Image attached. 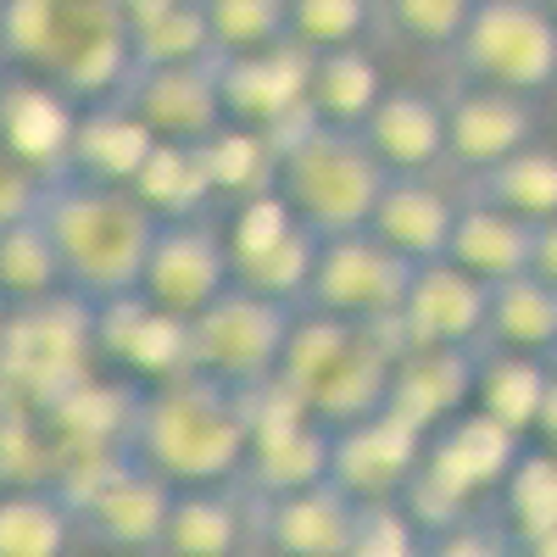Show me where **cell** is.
Segmentation results:
<instances>
[{
    "label": "cell",
    "mask_w": 557,
    "mask_h": 557,
    "mask_svg": "<svg viewBox=\"0 0 557 557\" xmlns=\"http://www.w3.org/2000/svg\"><path fill=\"white\" fill-rule=\"evenodd\" d=\"M39 223L62 257V290L84 307H107L146 290V262L162 218L117 184H89L73 173L39 178Z\"/></svg>",
    "instance_id": "6da1fadb"
},
{
    "label": "cell",
    "mask_w": 557,
    "mask_h": 557,
    "mask_svg": "<svg viewBox=\"0 0 557 557\" xmlns=\"http://www.w3.org/2000/svg\"><path fill=\"white\" fill-rule=\"evenodd\" d=\"M251 396L228 391L207 374H178L139 391L128 451L173 491L235 485L251 462Z\"/></svg>",
    "instance_id": "7a4b0ae2"
},
{
    "label": "cell",
    "mask_w": 557,
    "mask_h": 557,
    "mask_svg": "<svg viewBox=\"0 0 557 557\" xmlns=\"http://www.w3.org/2000/svg\"><path fill=\"white\" fill-rule=\"evenodd\" d=\"M278 380L307 407V418L330 430H351L362 418L385 412L396 380V346L380 330H362V323L301 312Z\"/></svg>",
    "instance_id": "3957f363"
},
{
    "label": "cell",
    "mask_w": 557,
    "mask_h": 557,
    "mask_svg": "<svg viewBox=\"0 0 557 557\" xmlns=\"http://www.w3.org/2000/svg\"><path fill=\"white\" fill-rule=\"evenodd\" d=\"M385 184H391V168L374 157L362 128L323 123L307 146H296L285 162H278V190H285V201L296 207V218L307 228H318L323 240L368 235Z\"/></svg>",
    "instance_id": "277c9868"
},
{
    "label": "cell",
    "mask_w": 557,
    "mask_h": 557,
    "mask_svg": "<svg viewBox=\"0 0 557 557\" xmlns=\"http://www.w3.org/2000/svg\"><path fill=\"white\" fill-rule=\"evenodd\" d=\"M296 323H301L296 301H273L246 285H228L207 312L190 318V368L251 396L278 380L285 351L296 341Z\"/></svg>",
    "instance_id": "5b68a950"
},
{
    "label": "cell",
    "mask_w": 557,
    "mask_h": 557,
    "mask_svg": "<svg viewBox=\"0 0 557 557\" xmlns=\"http://www.w3.org/2000/svg\"><path fill=\"white\" fill-rule=\"evenodd\" d=\"M451 57L469 73V84L535 101L541 89L557 84V12H552V0H480L474 23Z\"/></svg>",
    "instance_id": "8992f818"
},
{
    "label": "cell",
    "mask_w": 557,
    "mask_h": 557,
    "mask_svg": "<svg viewBox=\"0 0 557 557\" xmlns=\"http://www.w3.org/2000/svg\"><path fill=\"white\" fill-rule=\"evenodd\" d=\"M412 262L396 257L385 240L374 235H341L323 240L318 273L301 296V312L318 318H341V323H362V330H380V323H396L412 290Z\"/></svg>",
    "instance_id": "52a82bcc"
},
{
    "label": "cell",
    "mask_w": 557,
    "mask_h": 557,
    "mask_svg": "<svg viewBox=\"0 0 557 557\" xmlns=\"http://www.w3.org/2000/svg\"><path fill=\"white\" fill-rule=\"evenodd\" d=\"M228 285H235V251L228 235L207 218H178L157 228V246L146 262V301L178 318L207 312Z\"/></svg>",
    "instance_id": "ba28073f"
},
{
    "label": "cell",
    "mask_w": 557,
    "mask_h": 557,
    "mask_svg": "<svg viewBox=\"0 0 557 557\" xmlns=\"http://www.w3.org/2000/svg\"><path fill=\"white\" fill-rule=\"evenodd\" d=\"M218 62H190V67H146V73H128V84L117 89V101L146 123L157 139H196L218 134L228 123L223 112V84H218Z\"/></svg>",
    "instance_id": "9c48e42d"
},
{
    "label": "cell",
    "mask_w": 557,
    "mask_h": 557,
    "mask_svg": "<svg viewBox=\"0 0 557 557\" xmlns=\"http://www.w3.org/2000/svg\"><path fill=\"white\" fill-rule=\"evenodd\" d=\"M430 457V435L401 424L396 412H374L351 430H335V485H346L362 507L401 502Z\"/></svg>",
    "instance_id": "30bf717a"
},
{
    "label": "cell",
    "mask_w": 557,
    "mask_h": 557,
    "mask_svg": "<svg viewBox=\"0 0 557 557\" xmlns=\"http://www.w3.org/2000/svg\"><path fill=\"white\" fill-rule=\"evenodd\" d=\"M485 323H491V285H480L474 273L441 262H424L412 273V290L401 307V335L412 346H457L474 351L485 346Z\"/></svg>",
    "instance_id": "8fae6325"
},
{
    "label": "cell",
    "mask_w": 557,
    "mask_h": 557,
    "mask_svg": "<svg viewBox=\"0 0 557 557\" xmlns=\"http://www.w3.org/2000/svg\"><path fill=\"white\" fill-rule=\"evenodd\" d=\"M524 441L519 430H507L502 418L480 412V407H462L457 418L430 435V457H424V474L441 480L451 496H480V491H502L513 462L524 457Z\"/></svg>",
    "instance_id": "7c38bea8"
},
{
    "label": "cell",
    "mask_w": 557,
    "mask_h": 557,
    "mask_svg": "<svg viewBox=\"0 0 557 557\" xmlns=\"http://www.w3.org/2000/svg\"><path fill=\"white\" fill-rule=\"evenodd\" d=\"M357 524H362V502L335 480L296 496L257 502V535L268 541L273 557H346L357 541Z\"/></svg>",
    "instance_id": "4fadbf2b"
},
{
    "label": "cell",
    "mask_w": 557,
    "mask_h": 557,
    "mask_svg": "<svg viewBox=\"0 0 557 557\" xmlns=\"http://www.w3.org/2000/svg\"><path fill=\"white\" fill-rule=\"evenodd\" d=\"M78 107L73 96L51 78H28V73H7V89H0V134H7V151L17 157V168L57 178L67 173V151L78 134Z\"/></svg>",
    "instance_id": "5bb4252c"
},
{
    "label": "cell",
    "mask_w": 557,
    "mask_h": 557,
    "mask_svg": "<svg viewBox=\"0 0 557 557\" xmlns=\"http://www.w3.org/2000/svg\"><path fill=\"white\" fill-rule=\"evenodd\" d=\"M312 57H318V51H307L301 39H285V45L257 51V57H223V62H218V84H223V112H228V123L273 128L278 117H290L296 107H307Z\"/></svg>",
    "instance_id": "9a60e30c"
},
{
    "label": "cell",
    "mask_w": 557,
    "mask_h": 557,
    "mask_svg": "<svg viewBox=\"0 0 557 557\" xmlns=\"http://www.w3.org/2000/svg\"><path fill=\"white\" fill-rule=\"evenodd\" d=\"M480 351H457V346H412L407 357H396V380H391V401L385 412H396L401 424H412L418 435H435L446 418H457L462 407H474V385H480Z\"/></svg>",
    "instance_id": "2e32d148"
},
{
    "label": "cell",
    "mask_w": 557,
    "mask_h": 557,
    "mask_svg": "<svg viewBox=\"0 0 557 557\" xmlns=\"http://www.w3.org/2000/svg\"><path fill=\"white\" fill-rule=\"evenodd\" d=\"M530 146H535V107L524 96L469 84L462 96L446 101V162L485 173Z\"/></svg>",
    "instance_id": "e0dca14e"
},
{
    "label": "cell",
    "mask_w": 557,
    "mask_h": 557,
    "mask_svg": "<svg viewBox=\"0 0 557 557\" xmlns=\"http://www.w3.org/2000/svg\"><path fill=\"white\" fill-rule=\"evenodd\" d=\"M457 207L462 201H451L441 184H430L424 173H391L385 196L374 207V223H368V235L385 240L412 268H424V262L446 257L451 228H457Z\"/></svg>",
    "instance_id": "ac0fdd59"
},
{
    "label": "cell",
    "mask_w": 557,
    "mask_h": 557,
    "mask_svg": "<svg viewBox=\"0 0 557 557\" xmlns=\"http://www.w3.org/2000/svg\"><path fill=\"white\" fill-rule=\"evenodd\" d=\"M162 139L139 123L123 101H101L78 117L73 151H67V173L89 178V184H117V190H134V178L146 173L151 151Z\"/></svg>",
    "instance_id": "d6986e66"
},
{
    "label": "cell",
    "mask_w": 557,
    "mask_h": 557,
    "mask_svg": "<svg viewBox=\"0 0 557 557\" xmlns=\"http://www.w3.org/2000/svg\"><path fill=\"white\" fill-rule=\"evenodd\" d=\"M362 139L391 173H430L435 162H446V107L424 89L396 84L362 123Z\"/></svg>",
    "instance_id": "ffe728a7"
},
{
    "label": "cell",
    "mask_w": 557,
    "mask_h": 557,
    "mask_svg": "<svg viewBox=\"0 0 557 557\" xmlns=\"http://www.w3.org/2000/svg\"><path fill=\"white\" fill-rule=\"evenodd\" d=\"M323 480H335V430L318 424V418H301V424L278 430V435H262L240 474L246 496H257V502L296 496Z\"/></svg>",
    "instance_id": "44dd1931"
},
{
    "label": "cell",
    "mask_w": 557,
    "mask_h": 557,
    "mask_svg": "<svg viewBox=\"0 0 557 557\" xmlns=\"http://www.w3.org/2000/svg\"><path fill=\"white\" fill-rule=\"evenodd\" d=\"M535 257V223L513 218V212H496L480 201H462L457 207V228H451V246L446 262L474 273L480 285H507V278L530 273Z\"/></svg>",
    "instance_id": "7402d4cb"
},
{
    "label": "cell",
    "mask_w": 557,
    "mask_h": 557,
    "mask_svg": "<svg viewBox=\"0 0 557 557\" xmlns=\"http://www.w3.org/2000/svg\"><path fill=\"white\" fill-rule=\"evenodd\" d=\"M240 502L246 491L235 485L178 491L162 530V557H240V541H246Z\"/></svg>",
    "instance_id": "603a6c76"
},
{
    "label": "cell",
    "mask_w": 557,
    "mask_h": 557,
    "mask_svg": "<svg viewBox=\"0 0 557 557\" xmlns=\"http://www.w3.org/2000/svg\"><path fill=\"white\" fill-rule=\"evenodd\" d=\"M557 374V357H524V351H480V385H474V407L502 418L507 430L535 435L541 424V407Z\"/></svg>",
    "instance_id": "cb8c5ba5"
},
{
    "label": "cell",
    "mask_w": 557,
    "mask_h": 557,
    "mask_svg": "<svg viewBox=\"0 0 557 557\" xmlns=\"http://www.w3.org/2000/svg\"><path fill=\"white\" fill-rule=\"evenodd\" d=\"M385 78H380V62L362 51V45H341V51H318L312 57V89L307 101L323 123L335 128H362L374 117V107L385 101Z\"/></svg>",
    "instance_id": "d4e9b609"
},
{
    "label": "cell",
    "mask_w": 557,
    "mask_h": 557,
    "mask_svg": "<svg viewBox=\"0 0 557 557\" xmlns=\"http://www.w3.org/2000/svg\"><path fill=\"white\" fill-rule=\"evenodd\" d=\"M485 346L524 351V357H557V290L535 273H519L507 285H491V323Z\"/></svg>",
    "instance_id": "484cf974"
},
{
    "label": "cell",
    "mask_w": 557,
    "mask_h": 557,
    "mask_svg": "<svg viewBox=\"0 0 557 557\" xmlns=\"http://www.w3.org/2000/svg\"><path fill=\"white\" fill-rule=\"evenodd\" d=\"M73 541L78 519L51 485H12L0 496V557H67Z\"/></svg>",
    "instance_id": "4316f807"
},
{
    "label": "cell",
    "mask_w": 557,
    "mask_h": 557,
    "mask_svg": "<svg viewBox=\"0 0 557 557\" xmlns=\"http://www.w3.org/2000/svg\"><path fill=\"white\" fill-rule=\"evenodd\" d=\"M469 201L496 207V212H513V218H524V223L557 218V151L530 146V151H519V157H507V162L474 173Z\"/></svg>",
    "instance_id": "83f0119b"
},
{
    "label": "cell",
    "mask_w": 557,
    "mask_h": 557,
    "mask_svg": "<svg viewBox=\"0 0 557 557\" xmlns=\"http://www.w3.org/2000/svg\"><path fill=\"white\" fill-rule=\"evenodd\" d=\"M218 190L212 173H207V157L201 146H184V139H162L151 151L146 173L134 178V196L146 201L162 223H178V218H207V196Z\"/></svg>",
    "instance_id": "f1b7e54d"
},
{
    "label": "cell",
    "mask_w": 557,
    "mask_h": 557,
    "mask_svg": "<svg viewBox=\"0 0 557 557\" xmlns=\"http://www.w3.org/2000/svg\"><path fill=\"white\" fill-rule=\"evenodd\" d=\"M496 519L513 530L519 546L557 530V451L524 446V457L513 462L507 485L496 491Z\"/></svg>",
    "instance_id": "f546056e"
},
{
    "label": "cell",
    "mask_w": 557,
    "mask_h": 557,
    "mask_svg": "<svg viewBox=\"0 0 557 557\" xmlns=\"http://www.w3.org/2000/svg\"><path fill=\"white\" fill-rule=\"evenodd\" d=\"M201 157H207V173L218 190H228L235 201H251V196H268L278 190V151L268 146L262 128H246V123H223L218 134L196 139Z\"/></svg>",
    "instance_id": "4dcf8cb0"
},
{
    "label": "cell",
    "mask_w": 557,
    "mask_h": 557,
    "mask_svg": "<svg viewBox=\"0 0 557 557\" xmlns=\"http://www.w3.org/2000/svg\"><path fill=\"white\" fill-rule=\"evenodd\" d=\"M0 285H7L12 301H28V307L62 285V257L39 212L0 218Z\"/></svg>",
    "instance_id": "1f68e13d"
},
{
    "label": "cell",
    "mask_w": 557,
    "mask_h": 557,
    "mask_svg": "<svg viewBox=\"0 0 557 557\" xmlns=\"http://www.w3.org/2000/svg\"><path fill=\"white\" fill-rule=\"evenodd\" d=\"M212 57H223V51L212 39V23H207L201 0H178L173 12L134 28V73H146V67H190V62H212Z\"/></svg>",
    "instance_id": "d6a6232c"
},
{
    "label": "cell",
    "mask_w": 557,
    "mask_h": 557,
    "mask_svg": "<svg viewBox=\"0 0 557 557\" xmlns=\"http://www.w3.org/2000/svg\"><path fill=\"white\" fill-rule=\"evenodd\" d=\"M207 23L223 57H257L290 34V0H207Z\"/></svg>",
    "instance_id": "836d02e7"
},
{
    "label": "cell",
    "mask_w": 557,
    "mask_h": 557,
    "mask_svg": "<svg viewBox=\"0 0 557 557\" xmlns=\"http://www.w3.org/2000/svg\"><path fill=\"white\" fill-rule=\"evenodd\" d=\"M374 7L418 51H457L480 0H374Z\"/></svg>",
    "instance_id": "e575fe53"
},
{
    "label": "cell",
    "mask_w": 557,
    "mask_h": 557,
    "mask_svg": "<svg viewBox=\"0 0 557 557\" xmlns=\"http://www.w3.org/2000/svg\"><path fill=\"white\" fill-rule=\"evenodd\" d=\"M374 12V0H290V34L307 51H341L368 34Z\"/></svg>",
    "instance_id": "d590c367"
},
{
    "label": "cell",
    "mask_w": 557,
    "mask_h": 557,
    "mask_svg": "<svg viewBox=\"0 0 557 557\" xmlns=\"http://www.w3.org/2000/svg\"><path fill=\"white\" fill-rule=\"evenodd\" d=\"M301 228L296 207L285 201V190H268V196H251L235 207V228H228V251H235V273L257 257H268L273 246H285Z\"/></svg>",
    "instance_id": "8d00e7d4"
},
{
    "label": "cell",
    "mask_w": 557,
    "mask_h": 557,
    "mask_svg": "<svg viewBox=\"0 0 557 557\" xmlns=\"http://www.w3.org/2000/svg\"><path fill=\"white\" fill-rule=\"evenodd\" d=\"M346 557H430V546L401 502H368Z\"/></svg>",
    "instance_id": "74e56055"
},
{
    "label": "cell",
    "mask_w": 557,
    "mask_h": 557,
    "mask_svg": "<svg viewBox=\"0 0 557 557\" xmlns=\"http://www.w3.org/2000/svg\"><path fill=\"white\" fill-rule=\"evenodd\" d=\"M430 557H519V541L496 513H469L462 524L441 530V535H424Z\"/></svg>",
    "instance_id": "f35d334b"
},
{
    "label": "cell",
    "mask_w": 557,
    "mask_h": 557,
    "mask_svg": "<svg viewBox=\"0 0 557 557\" xmlns=\"http://www.w3.org/2000/svg\"><path fill=\"white\" fill-rule=\"evenodd\" d=\"M530 273L546 278V285L557 290V218L535 223V257H530Z\"/></svg>",
    "instance_id": "ab89813d"
},
{
    "label": "cell",
    "mask_w": 557,
    "mask_h": 557,
    "mask_svg": "<svg viewBox=\"0 0 557 557\" xmlns=\"http://www.w3.org/2000/svg\"><path fill=\"white\" fill-rule=\"evenodd\" d=\"M535 441L546 451H557V374H552V391H546V407H541V424H535Z\"/></svg>",
    "instance_id": "60d3db41"
},
{
    "label": "cell",
    "mask_w": 557,
    "mask_h": 557,
    "mask_svg": "<svg viewBox=\"0 0 557 557\" xmlns=\"http://www.w3.org/2000/svg\"><path fill=\"white\" fill-rule=\"evenodd\" d=\"M519 557H557V530L541 535V541H530V546H519Z\"/></svg>",
    "instance_id": "b9f144b4"
},
{
    "label": "cell",
    "mask_w": 557,
    "mask_h": 557,
    "mask_svg": "<svg viewBox=\"0 0 557 557\" xmlns=\"http://www.w3.org/2000/svg\"><path fill=\"white\" fill-rule=\"evenodd\" d=\"M552 12H557V0H552Z\"/></svg>",
    "instance_id": "7bdbcfd3"
}]
</instances>
